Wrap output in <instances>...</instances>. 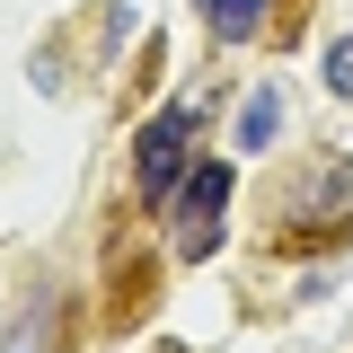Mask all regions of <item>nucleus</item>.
Wrapping results in <instances>:
<instances>
[{
  "instance_id": "obj_5",
  "label": "nucleus",
  "mask_w": 353,
  "mask_h": 353,
  "mask_svg": "<svg viewBox=\"0 0 353 353\" xmlns=\"http://www.w3.org/2000/svg\"><path fill=\"white\" fill-rule=\"evenodd\" d=\"M327 88H336V97H353V27L327 44Z\"/></svg>"
},
{
  "instance_id": "obj_4",
  "label": "nucleus",
  "mask_w": 353,
  "mask_h": 353,
  "mask_svg": "<svg viewBox=\"0 0 353 353\" xmlns=\"http://www.w3.org/2000/svg\"><path fill=\"white\" fill-rule=\"evenodd\" d=\"M274 124H283V115H274V97H248V115H239V150H265Z\"/></svg>"
},
{
  "instance_id": "obj_1",
  "label": "nucleus",
  "mask_w": 353,
  "mask_h": 353,
  "mask_svg": "<svg viewBox=\"0 0 353 353\" xmlns=\"http://www.w3.org/2000/svg\"><path fill=\"white\" fill-rule=\"evenodd\" d=\"M194 168V106H168V115H150L141 141H132V185H141V203H168L176 185Z\"/></svg>"
},
{
  "instance_id": "obj_2",
  "label": "nucleus",
  "mask_w": 353,
  "mask_h": 353,
  "mask_svg": "<svg viewBox=\"0 0 353 353\" xmlns=\"http://www.w3.org/2000/svg\"><path fill=\"white\" fill-rule=\"evenodd\" d=\"M221 212H230V168L194 159L185 185L168 194V248H176V256H212V248H221Z\"/></svg>"
},
{
  "instance_id": "obj_3",
  "label": "nucleus",
  "mask_w": 353,
  "mask_h": 353,
  "mask_svg": "<svg viewBox=\"0 0 353 353\" xmlns=\"http://www.w3.org/2000/svg\"><path fill=\"white\" fill-rule=\"evenodd\" d=\"M194 9H203V27H212L221 44H248L265 27V0H194Z\"/></svg>"
}]
</instances>
